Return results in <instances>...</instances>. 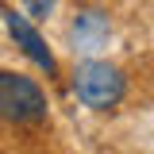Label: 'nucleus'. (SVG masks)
<instances>
[{"label":"nucleus","instance_id":"nucleus-1","mask_svg":"<svg viewBox=\"0 0 154 154\" xmlns=\"http://www.w3.org/2000/svg\"><path fill=\"white\" fill-rule=\"evenodd\" d=\"M0 119L4 123H42L46 93L31 77L16 73V69H0Z\"/></svg>","mask_w":154,"mask_h":154},{"label":"nucleus","instance_id":"nucleus-2","mask_svg":"<svg viewBox=\"0 0 154 154\" xmlns=\"http://www.w3.org/2000/svg\"><path fill=\"white\" fill-rule=\"evenodd\" d=\"M73 96L85 108L104 112V108L119 104V96H123V73L116 66H108V62H81L77 73H73Z\"/></svg>","mask_w":154,"mask_h":154},{"label":"nucleus","instance_id":"nucleus-3","mask_svg":"<svg viewBox=\"0 0 154 154\" xmlns=\"http://www.w3.org/2000/svg\"><path fill=\"white\" fill-rule=\"evenodd\" d=\"M4 23H8V31H12V38H16V46H23V54L31 58V62H38L46 73L54 77L58 73V62H54V54H50V46L42 42V35H38L23 16H16V12H4Z\"/></svg>","mask_w":154,"mask_h":154},{"label":"nucleus","instance_id":"nucleus-4","mask_svg":"<svg viewBox=\"0 0 154 154\" xmlns=\"http://www.w3.org/2000/svg\"><path fill=\"white\" fill-rule=\"evenodd\" d=\"M69 35H73L77 50H96V46L108 38V19L100 16V12H81V16L73 19V27H69Z\"/></svg>","mask_w":154,"mask_h":154},{"label":"nucleus","instance_id":"nucleus-5","mask_svg":"<svg viewBox=\"0 0 154 154\" xmlns=\"http://www.w3.org/2000/svg\"><path fill=\"white\" fill-rule=\"evenodd\" d=\"M23 4H27V12H31L35 19H46L50 12H54V4H58V0H23Z\"/></svg>","mask_w":154,"mask_h":154}]
</instances>
